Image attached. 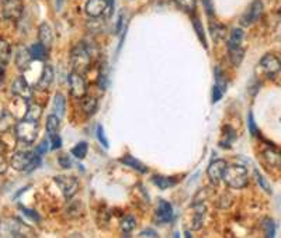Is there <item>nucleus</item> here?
<instances>
[{"label": "nucleus", "mask_w": 281, "mask_h": 238, "mask_svg": "<svg viewBox=\"0 0 281 238\" xmlns=\"http://www.w3.org/2000/svg\"><path fill=\"white\" fill-rule=\"evenodd\" d=\"M0 237H36V231L19 218H3L0 221Z\"/></svg>", "instance_id": "1"}, {"label": "nucleus", "mask_w": 281, "mask_h": 238, "mask_svg": "<svg viewBox=\"0 0 281 238\" xmlns=\"http://www.w3.org/2000/svg\"><path fill=\"white\" fill-rule=\"evenodd\" d=\"M41 163V157L37 152H30V151H17L12 155L10 165L19 172H30L36 169Z\"/></svg>", "instance_id": "2"}, {"label": "nucleus", "mask_w": 281, "mask_h": 238, "mask_svg": "<svg viewBox=\"0 0 281 238\" xmlns=\"http://www.w3.org/2000/svg\"><path fill=\"white\" fill-rule=\"evenodd\" d=\"M14 131H16V138L19 139V142H23L25 145H31L37 139L38 133H39V124H38V121L24 119V120L16 123Z\"/></svg>", "instance_id": "3"}, {"label": "nucleus", "mask_w": 281, "mask_h": 238, "mask_svg": "<svg viewBox=\"0 0 281 238\" xmlns=\"http://www.w3.org/2000/svg\"><path fill=\"white\" fill-rule=\"evenodd\" d=\"M222 180L232 189H244L247 185V169L242 165H231L225 168Z\"/></svg>", "instance_id": "4"}, {"label": "nucleus", "mask_w": 281, "mask_h": 238, "mask_svg": "<svg viewBox=\"0 0 281 238\" xmlns=\"http://www.w3.org/2000/svg\"><path fill=\"white\" fill-rule=\"evenodd\" d=\"M71 58H72V65L74 69L79 74H83L89 69L90 62H92V54L89 48L86 47L85 42H79L71 52Z\"/></svg>", "instance_id": "5"}, {"label": "nucleus", "mask_w": 281, "mask_h": 238, "mask_svg": "<svg viewBox=\"0 0 281 238\" xmlns=\"http://www.w3.org/2000/svg\"><path fill=\"white\" fill-rule=\"evenodd\" d=\"M54 180L59 186L63 196L66 199L74 198L76 192H77V189H79V180L74 176H55Z\"/></svg>", "instance_id": "6"}, {"label": "nucleus", "mask_w": 281, "mask_h": 238, "mask_svg": "<svg viewBox=\"0 0 281 238\" xmlns=\"http://www.w3.org/2000/svg\"><path fill=\"white\" fill-rule=\"evenodd\" d=\"M260 69L269 76V78H274L279 75L281 69V62L277 55L273 54H266L262 60H260Z\"/></svg>", "instance_id": "7"}, {"label": "nucleus", "mask_w": 281, "mask_h": 238, "mask_svg": "<svg viewBox=\"0 0 281 238\" xmlns=\"http://www.w3.org/2000/svg\"><path fill=\"white\" fill-rule=\"evenodd\" d=\"M68 82H69V89H71V95L76 98V99H80L82 96H85L87 93V88H86V82L83 79L82 74L79 72H71L69 78H68Z\"/></svg>", "instance_id": "8"}, {"label": "nucleus", "mask_w": 281, "mask_h": 238, "mask_svg": "<svg viewBox=\"0 0 281 238\" xmlns=\"http://www.w3.org/2000/svg\"><path fill=\"white\" fill-rule=\"evenodd\" d=\"M262 13H263V3L260 0H255L249 6V9L244 13V16L241 17V24L244 27H250L252 24H255L260 19Z\"/></svg>", "instance_id": "9"}, {"label": "nucleus", "mask_w": 281, "mask_h": 238, "mask_svg": "<svg viewBox=\"0 0 281 238\" xmlns=\"http://www.w3.org/2000/svg\"><path fill=\"white\" fill-rule=\"evenodd\" d=\"M12 93L25 101L31 100V98H33V89L25 80L24 76H19L14 79L12 85Z\"/></svg>", "instance_id": "10"}, {"label": "nucleus", "mask_w": 281, "mask_h": 238, "mask_svg": "<svg viewBox=\"0 0 281 238\" xmlns=\"http://www.w3.org/2000/svg\"><path fill=\"white\" fill-rule=\"evenodd\" d=\"M225 168H226V162H225L224 159H215V161H212V162L208 165L207 175L212 185H215V186L220 185Z\"/></svg>", "instance_id": "11"}, {"label": "nucleus", "mask_w": 281, "mask_h": 238, "mask_svg": "<svg viewBox=\"0 0 281 238\" xmlns=\"http://www.w3.org/2000/svg\"><path fill=\"white\" fill-rule=\"evenodd\" d=\"M109 7V1L107 0H87L86 3V13L93 17L97 19L103 13L107 10Z\"/></svg>", "instance_id": "12"}, {"label": "nucleus", "mask_w": 281, "mask_h": 238, "mask_svg": "<svg viewBox=\"0 0 281 238\" xmlns=\"http://www.w3.org/2000/svg\"><path fill=\"white\" fill-rule=\"evenodd\" d=\"M21 10H23V6L19 0H9V1H4L3 16L7 20H16L21 16Z\"/></svg>", "instance_id": "13"}, {"label": "nucleus", "mask_w": 281, "mask_h": 238, "mask_svg": "<svg viewBox=\"0 0 281 238\" xmlns=\"http://www.w3.org/2000/svg\"><path fill=\"white\" fill-rule=\"evenodd\" d=\"M173 218V207L169 201L160 200L156 209V220L159 223H169Z\"/></svg>", "instance_id": "14"}, {"label": "nucleus", "mask_w": 281, "mask_h": 238, "mask_svg": "<svg viewBox=\"0 0 281 238\" xmlns=\"http://www.w3.org/2000/svg\"><path fill=\"white\" fill-rule=\"evenodd\" d=\"M38 40L39 42L49 50L52 47V42H54V33L51 30V27L47 23H41L38 27Z\"/></svg>", "instance_id": "15"}, {"label": "nucleus", "mask_w": 281, "mask_h": 238, "mask_svg": "<svg viewBox=\"0 0 281 238\" xmlns=\"http://www.w3.org/2000/svg\"><path fill=\"white\" fill-rule=\"evenodd\" d=\"M33 61L31 55H30V51L25 47L19 48L17 54H16V66L20 69V71H27L30 63Z\"/></svg>", "instance_id": "16"}, {"label": "nucleus", "mask_w": 281, "mask_h": 238, "mask_svg": "<svg viewBox=\"0 0 281 238\" xmlns=\"http://www.w3.org/2000/svg\"><path fill=\"white\" fill-rule=\"evenodd\" d=\"M54 69H52V66L51 65H45L44 66V69H42V74L39 76V79H38V83H37V89L39 90H47V89L52 85V82H54Z\"/></svg>", "instance_id": "17"}, {"label": "nucleus", "mask_w": 281, "mask_h": 238, "mask_svg": "<svg viewBox=\"0 0 281 238\" xmlns=\"http://www.w3.org/2000/svg\"><path fill=\"white\" fill-rule=\"evenodd\" d=\"M16 125V119L9 110H3L0 114V134L9 133Z\"/></svg>", "instance_id": "18"}, {"label": "nucleus", "mask_w": 281, "mask_h": 238, "mask_svg": "<svg viewBox=\"0 0 281 238\" xmlns=\"http://www.w3.org/2000/svg\"><path fill=\"white\" fill-rule=\"evenodd\" d=\"M80 107L87 116H92L97 110V100L93 96H86L85 95L80 98Z\"/></svg>", "instance_id": "19"}, {"label": "nucleus", "mask_w": 281, "mask_h": 238, "mask_svg": "<svg viewBox=\"0 0 281 238\" xmlns=\"http://www.w3.org/2000/svg\"><path fill=\"white\" fill-rule=\"evenodd\" d=\"M120 162L130 166V168H132L135 171H138L139 174H147L148 172L147 166L142 162H139L138 159H135L134 157H131V155H125V157L120 158Z\"/></svg>", "instance_id": "20"}, {"label": "nucleus", "mask_w": 281, "mask_h": 238, "mask_svg": "<svg viewBox=\"0 0 281 238\" xmlns=\"http://www.w3.org/2000/svg\"><path fill=\"white\" fill-rule=\"evenodd\" d=\"M152 182L162 190L165 189H169L171 186H174L177 183L176 178H169V176H162V175H155L152 178Z\"/></svg>", "instance_id": "21"}, {"label": "nucleus", "mask_w": 281, "mask_h": 238, "mask_svg": "<svg viewBox=\"0 0 281 238\" xmlns=\"http://www.w3.org/2000/svg\"><path fill=\"white\" fill-rule=\"evenodd\" d=\"M28 51H30L31 58L36 60V61H44V60L47 58V52H48V50H47L41 42L33 44V45L28 48Z\"/></svg>", "instance_id": "22"}, {"label": "nucleus", "mask_w": 281, "mask_h": 238, "mask_svg": "<svg viewBox=\"0 0 281 238\" xmlns=\"http://www.w3.org/2000/svg\"><path fill=\"white\" fill-rule=\"evenodd\" d=\"M42 116V107L37 104L36 101L34 103H30L28 100V107H27V113H25V117L27 120H33V121H38Z\"/></svg>", "instance_id": "23"}, {"label": "nucleus", "mask_w": 281, "mask_h": 238, "mask_svg": "<svg viewBox=\"0 0 281 238\" xmlns=\"http://www.w3.org/2000/svg\"><path fill=\"white\" fill-rule=\"evenodd\" d=\"M65 109H66V100H65V96L62 93H56L54 96V114L58 116L59 119L63 117L65 114Z\"/></svg>", "instance_id": "24"}, {"label": "nucleus", "mask_w": 281, "mask_h": 238, "mask_svg": "<svg viewBox=\"0 0 281 238\" xmlns=\"http://www.w3.org/2000/svg\"><path fill=\"white\" fill-rule=\"evenodd\" d=\"M244 30L242 28H233L229 40H228V50L231 48H236V47H241L242 44V40H244Z\"/></svg>", "instance_id": "25"}, {"label": "nucleus", "mask_w": 281, "mask_h": 238, "mask_svg": "<svg viewBox=\"0 0 281 238\" xmlns=\"http://www.w3.org/2000/svg\"><path fill=\"white\" fill-rule=\"evenodd\" d=\"M59 121H61V119L58 116H55V114H49L48 117H47V133H48L49 137L58 134V131H59Z\"/></svg>", "instance_id": "26"}, {"label": "nucleus", "mask_w": 281, "mask_h": 238, "mask_svg": "<svg viewBox=\"0 0 281 238\" xmlns=\"http://www.w3.org/2000/svg\"><path fill=\"white\" fill-rule=\"evenodd\" d=\"M229 51V61L233 66H239L244 58V50L242 47H236V48H231Z\"/></svg>", "instance_id": "27"}, {"label": "nucleus", "mask_w": 281, "mask_h": 238, "mask_svg": "<svg viewBox=\"0 0 281 238\" xmlns=\"http://www.w3.org/2000/svg\"><path fill=\"white\" fill-rule=\"evenodd\" d=\"M263 158L267 161V162L274 166V168H280V152L277 150H266L263 152Z\"/></svg>", "instance_id": "28"}, {"label": "nucleus", "mask_w": 281, "mask_h": 238, "mask_svg": "<svg viewBox=\"0 0 281 238\" xmlns=\"http://www.w3.org/2000/svg\"><path fill=\"white\" fill-rule=\"evenodd\" d=\"M10 44L6 41V40H1L0 38V63L4 65V63L9 62L10 60Z\"/></svg>", "instance_id": "29"}, {"label": "nucleus", "mask_w": 281, "mask_h": 238, "mask_svg": "<svg viewBox=\"0 0 281 238\" xmlns=\"http://www.w3.org/2000/svg\"><path fill=\"white\" fill-rule=\"evenodd\" d=\"M121 231L124 234H130L135 227H136V220L132 216H125L121 221Z\"/></svg>", "instance_id": "30"}, {"label": "nucleus", "mask_w": 281, "mask_h": 238, "mask_svg": "<svg viewBox=\"0 0 281 238\" xmlns=\"http://www.w3.org/2000/svg\"><path fill=\"white\" fill-rule=\"evenodd\" d=\"M87 144L86 142H79V144H76L72 151H71V154L74 155L75 158H77V159H85L86 155H87Z\"/></svg>", "instance_id": "31"}, {"label": "nucleus", "mask_w": 281, "mask_h": 238, "mask_svg": "<svg viewBox=\"0 0 281 238\" xmlns=\"http://www.w3.org/2000/svg\"><path fill=\"white\" fill-rule=\"evenodd\" d=\"M174 3L186 13H193L196 10V0H174Z\"/></svg>", "instance_id": "32"}, {"label": "nucleus", "mask_w": 281, "mask_h": 238, "mask_svg": "<svg viewBox=\"0 0 281 238\" xmlns=\"http://www.w3.org/2000/svg\"><path fill=\"white\" fill-rule=\"evenodd\" d=\"M263 228H264V234L266 237H274L276 236V226H274V221L270 220V218H266L263 221Z\"/></svg>", "instance_id": "33"}, {"label": "nucleus", "mask_w": 281, "mask_h": 238, "mask_svg": "<svg viewBox=\"0 0 281 238\" xmlns=\"http://www.w3.org/2000/svg\"><path fill=\"white\" fill-rule=\"evenodd\" d=\"M211 36L215 41H220L225 38V27L224 25H214L211 27Z\"/></svg>", "instance_id": "34"}, {"label": "nucleus", "mask_w": 281, "mask_h": 238, "mask_svg": "<svg viewBox=\"0 0 281 238\" xmlns=\"http://www.w3.org/2000/svg\"><path fill=\"white\" fill-rule=\"evenodd\" d=\"M232 201H233V199L229 196V195H228V193H224L220 199L217 200V206H218L220 209H228V207H231Z\"/></svg>", "instance_id": "35"}, {"label": "nucleus", "mask_w": 281, "mask_h": 238, "mask_svg": "<svg viewBox=\"0 0 281 238\" xmlns=\"http://www.w3.org/2000/svg\"><path fill=\"white\" fill-rule=\"evenodd\" d=\"M215 80H217L215 86L220 88L221 92L224 93V92L226 90V82H225V79H224V76H222V74H221V71L218 68L215 69Z\"/></svg>", "instance_id": "36"}, {"label": "nucleus", "mask_w": 281, "mask_h": 238, "mask_svg": "<svg viewBox=\"0 0 281 238\" xmlns=\"http://www.w3.org/2000/svg\"><path fill=\"white\" fill-rule=\"evenodd\" d=\"M255 178H256L257 183H259V185H260L262 188L264 189V190H266L267 193H271V188L269 186L267 180H266V179L263 178V175H262V174H260V172H259L257 169H255Z\"/></svg>", "instance_id": "37"}, {"label": "nucleus", "mask_w": 281, "mask_h": 238, "mask_svg": "<svg viewBox=\"0 0 281 238\" xmlns=\"http://www.w3.org/2000/svg\"><path fill=\"white\" fill-rule=\"evenodd\" d=\"M194 28H196L197 36L200 38V41H201V42L204 44V47L207 48V41H206V36H204V28H203V25L200 24L198 19H194Z\"/></svg>", "instance_id": "38"}, {"label": "nucleus", "mask_w": 281, "mask_h": 238, "mask_svg": "<svg viewBox=\"0 0 281 238\" xmlns=\"http://www.w3.org/2000/svg\"><path fill=\"white\" fill-rule=\"evenodd\" d=\"M96 134H97V139L101 142V145H103L104 148H109V141H107V138L104 136V128H103L101 125H97Z\"/></svg>", "instance_id": "39"}, {"label": "nucleus", "mask_w": 281, "mask_h": 238, "mask_svg": "<svg viewBox=\"0 0 281 238\" xmlns=\"http://www.w3.org/2000/svg\"><path fill=\"white\" fill-rule=\"evenodd\" d=\"M249 130L252 133V136H257L259 130L256 128V123H255V119H253V114H249Z\"/></svg>", "instance_id": "40"}, {"label": "nucleus", "mask_w": 281, "mask_h": 238, "mask_svg": "<svg viewBox=\"0 0 281 238\" xmlns=\"http://www.w3.org/2000/svg\"><path fill=\"white\" fill-rule=\"evenodd\" d=\"M7 168H9V162L6 159V157L3 154H0V175H3L7 171Z\"/></svg>", "instance_id": "41"}, {"label": "nucleus", "mask_w": 281, "mask_h": 238, "mask_svg": "<svg viewBox=\"0 0 281 238\" xmlns=\"http://www.w3.org/2000/svg\"><path fill=\"white\" fill-rule=\"evenodd\" d=\"M51 138V142H52V150H58V148H61V137L58 136V134H55V136H52Z\"/></svg>", "instance_id": "42"}, {"label": "nucleus", "mask_w": 281, "mask_h": 238, "mask_svg": "<svg viewBox=\"0 0 281 238\" xmlns=\"http://www.w3.org/2000/svg\"><path fill=\"white\" fill-rule=\"evenodd\" d=\"M138 237H149V238H156L158 237V233L155 231V230H150V228H148V230H144V231H141L139 233V236Z\"/></svg>", "instance_id": "43"}, {"label": "nucleus", "mask_w": 281, "mask_h": 238, "mask_svg": "<svg viewBox=\"0 0 281 238\" xmlns=\"http://www.w3.org/2000/svg\"><path fill=\"white\" fill-rule=\"evenodd\" d=\"M58 161H59V165H61L62 168H65V169H68V168L72 165V162H71V158H69V157H66V155H61Z\"/></svg>", "instance_id": "44"}, {"label": "nucleus", "mask_w": 281, "mask_h": 238, "mask_svg": "<svg viewBox=\"0 0 281 238\" xmlns=\"http://www.w3.org/2000/svg\"><path fill=\"white\" fill-rule=\"evenodd\" d=\"M222 92L220 90V88H217V86H214L212 88V103H217V101L221 100V98H222Z\"/></svg>", "instance_id": "45"}, {"label": "nucleus", "mask_w": 281, "mask_h": 238, "mask_svg": "<svg viewBox=\"0 0 281 238\" xmlns=\"http://www.w3.org/2000/svg\"><path fill=\"white\" fill-rule=\"evenodd\" d=\"M20 209H21V210H23V212H24V213L27 214L30 218H33V220H36V221H39V216H38L34 210H28V209H25V207H23V206H20Z\"/></svg>", "instance_id": "46"}, {"label": "nucleus", "mask_w": 281, "mask_h": 238, "mask_svg": "<svg viewBox=\"0 0 281 238\" xmlns=\"http://www.w3.org/2000/svg\"><path fill=\"white\" fill-rule=\"evenodd\" d=\"M47 150H48V142H47V141H42V142H41V144L37 147L36 152H37L38 155H42V154H45V152H47Z\"/></svg>", "instance_id": "47"}, {"label": "nucleus", "mask_w": 281, "mask_h": 238, "mask_svg": "<svg viewBox=\"0 0 281 238\" xmlns=\"http://www.w3.org/2000/svg\"><path fill=\"white\" fill-rule=\"evenodd\" d=\"M203 4H204V7H206V12H207L208 16H212V14H214V7H212L211 0H203Z\"/></svg>", "instance_id": "48"}, {"label": "nucleus", "mask_w": 281, "mask_h": 238, "mask_svg": "<svg viewBox=\"0 0 281 238\" xmlns=\"http://www.w3.org/2000/svg\"><path fill=\"white\" fill-rule=\"evenodd\" d=\"M3 75H4V74H3V69L0 68V85H1V80H3Z\"/></svg>", "instance_id": "49"}, {"label": "nucleus", "mask_w": 281, "mask_h": 238, "mask_svg": "<svg viewBox=\"0 0 281 238\" xmlns=\"http://www.w3.org/2000/svg\"><path fill=\"white\" fill-rule=\"evenodd\" d=\"M1 1H3V3H4V1H9V0H1Z\"/></svg>", "instance_id": "50"}]
</instances>
